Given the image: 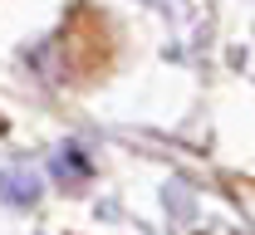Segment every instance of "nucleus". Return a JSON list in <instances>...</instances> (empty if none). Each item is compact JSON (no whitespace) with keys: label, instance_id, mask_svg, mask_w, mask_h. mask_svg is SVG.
Returning <instances> with one entry per match:
<instances>
[]
</instances>
